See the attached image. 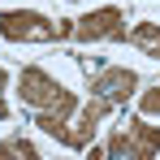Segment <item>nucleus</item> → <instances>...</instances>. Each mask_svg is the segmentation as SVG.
Here are the masks:
<instances>
[{"label":"nucleus","instance_id":"f257e3e1","mask_svg":"<svg viewBox=\"0 0 160 160\" xmlns=\"http://www.w3.org/2000/svg\"><path fill=\"white\" fill-rule=\"evenodd\" d=\"M18 91H22V104L35 108V126H39V130L65 121V117L78 108V95H74L65 82H56L43 65H26V69L18 74Z\"/></svg>","mask_w":160,"mask_h":160},{"label":"nucleus","instance_id":"f03ea898","mask_svg":"<svg viewBox=\"0 0 160 160\" xmlns=\"http://www.w3.org/2000/svg\"><path fill=\"white\" fill-rule=\"evenodd\" d=\"M0 35L9 43H52L65 39V26L48 22L39 9H0Z\"/></svg>","mask_w":160,"mask_h":160},{"label":"nucleus","instance_id":"7ed1b4c3","mask_svg":"<svg viewBox=\"0 0 160 160\" xmlns=\"http://www.w3.org/2000/svg\"><path fill=\"white\" fill-rule=\"evenodd\" d=\"M160 152V126H147L143 117L121 121L112 138H108V156H126V160H147Z\"/></svg>","mask_w":160,"mask_h":160},{"label":"nucleus","instance_id":"20e7f679","mask_svg":"<svg viewBox=\"0 0 160 160\" xmlns=\"http://www.w3.org/2000/svg\"><path fill=\"white\" fill-rule=\"evenodd\" d=\"M108 112H112V100H104V95L91 91V100L78 108V121H74V126H69V121H56V126H48L43 134H52L56 143H65V147H87L91 134H95V126L104 121Z\"/></svg>","mask_w":160,"mask_h":160},{"label":"nucleus","instance_id":"39448f33","mask_svg":"<svg viewBox=\"0 0 160 160\" xmlns=\"http://www.w3.org/2000/svg\"><path fill=\"white\" fill-rule=\"evenodd\" d=\"M74 39L82 43H100V39H126V13L121 9H91V13H82L78 22H74Z\"/></svg>","mask_w":160,"mask_h":160},{"label":"nucleus","instance_id":"423d86ee","mask_svg":"<svg viewBox=\"0 0 160 160\" xmlns=\"http://www.w3.org/2000/svg\"><path fill=\"white\" fill-rule=\"evenodd\" d=\"M91 91L104 95V100H112V104H126L134 91H138V74L126 69V65H100L95 78H91Z\"/></svg>","mask_w":160,"mask_h":160},{"label":"nucleus","instance_id":"0eeeda50","mask_svg":"<svg viewBox=\"0 0 160 160\" xmlns=\"http://www.w3.org/2000/svg\"><path fill=\"white\" fill-rule=\"evenodd\" d=\"M126 43H134V48H143L147 56L160 61V22H134L126 30Z\"/></svg>","mask_w":160,"mask_h":160},{"label":"nucleus","instance_id":"6e6552de","mask_svg":"<svg viewBox=\"0 0 160 160\" xmlns=\"http://www.w3.org/2000/svg\"><path fill=\"white\" fill-rule=\"evenodd\" d=\"M4 156H26V160H35L39 152H35V143H30V138H22V134H18V138L0 143V160H4Z\"/></svg>","mask_w":160,"mask_h":160},{"label":"nucleus","instance_id":"1a4fd4ad","mask_svg":"<svg viewBox=\"0 0 160 160\" xmlns=\"http://www.w3.org/2000/svg\"><path fill=\"white\" fill-rule=\"evenodd\" d=\"M138 112L143 117H160V87H152V91L138 95Z\"/></svg>","mask_w":160,"mask_h":160},{"label":"nucleus","instance_id":"9d476101","mask_svg":"<svg viewBox=\"0 0 160 160\" xmlns=\"http://www.w3.org/2000/svg\"><path fill=\"white\" fill-rule=\"evenodd\" d=\"M4 82H9V78H4V69H0V100H4Z\"/></svg>","mask_w":160,"mask_h":160},{"label":"nucleus","instance_id":"9b49d317","mask_svg":"<svg viewBox=\"0 0 160 160\" xmlns=\"http://www.w3.org/2000/svg\"><path fill=\"white\" fill-rule=\"evenodd\" d=\"M0 121H4V100H0Z\"/></svg>","mask_w":160,"mask_h":160}]
</instances>
